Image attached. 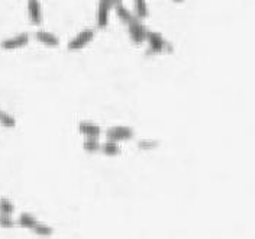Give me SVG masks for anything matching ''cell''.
<instances>
[{"label":"cell","instance_id":"cell-1","mask_svg":"<svg viewBox=\"0 0 255 239\" xmlns=\"http://www.w3.org/2000/svg\"><path fill=\"white\" fill-rule=\"evenodd\" d=\"M145 41L148 44L147 54H162V53H171L174 50L173 45L157 30H148Z\"/></svg>","mask_w":255,"mask_h":239},{"label":"cell","instance_id":"cell-2","mask_svg":"<svg viewBox=\"0 0 255 239\" xmlns=\"http://www.w3.org/2000/svg\"><path fill=\"white\" fill-rule=\"evenodd\" d=\"M116 0H99L96 13V27L99 29H104L109 25V15L116 6Z\"/></svg>","mask_w":255,"mask_h":239},{"label":"cell","instance_id":"cell-3","mask_svg":"<svg viewBox=\"0 0 255 239\" xmlns=\"http://www.w3.org/2000/svg\"><path fill=\"white\" fill-rule=\"evenodd\" d=\"M95 29H92V28L83 29L67 44V50L68 51H80V50H83L84 47H87L95 39Z\"/></svg>","mask_w":255,"mask_h":239},{"label":"cell","instance_id":"cell-4","mask_svg":"<svg viewBox=\"0 0 255 239\" xmlns=\"http://www.w3.org/2000/svg\"><path fill=\"white\" fill-rule=\"evenodd\" d=\"M135 136V131L130 126H112L106 131V138L115 142H125L129 139H133Z\"/></svg>","mask_w":255,"mask_h":239},{"label":"cell","instance_id":"cell-5","mask_svg":"<svg viewBox=\"0 0 255 239\" xmlns=\"http://www.w3.org/2000/svg\"><path fill=\"white\" fill-rule=\"evenodd\" d=\"M147 33L148 29L141 19H133L130 24H128V35L135 45H141L142 42H145Z\"/></svg>","mask_w":255,"mask_h":239},{"label":"cell","instance_id":"cell-6","mask_svg":"<svg viewBox=\"0 0 255 239\" xmlns=\"http://www.w3.org/2000/svg\"><path fill=\"white\" fill-rule=\"evenodd\" d=\"M31 41V35L28 32H22V33H18V35H13V36H9V38H4L3 41H0V48L1 50H19V48H24L29 44Z\"/></svg>","mask_w":255,"mask_h":239},{"label":"cell","instance_id":"cell-7","mask_svg":"<svg viewBox=\"0 0 255 239\" xmlns=\"http://www.w3.org/2000/svg\"><path fill=\"white\" fill-rule=\"evenodd\" d=\"M28 18L32 25H41L44 21V12L39 0H28Z\"/></svg>","mask_w":255,"mask_h":239},{"label":"cell","instance_id":"cell-8","mask_svg":"<svg viewBox=\"0 0 255 239\" xmlns=\"http://www.w3.org/2000/svg\"><path fill=\"white\" fill-rule=\"evenodd\" d=\"M33 36H35V39H36L39 44H42V45H45V47L55 48V47L60 45V39H58V36H57L55 33H52V32L39 29L33 33Z\"/></svg>","mask_w":255,"mask_h":239},{"label":"cell","instance_id":"cell-9","mask_svg":"<svg viewBox=\"0 0 255 239\" xmlns=\"http://www.w3.org/2000/svg\"><path fill=\"white\" fill-rule=\"evenodd\" d=\"M78 132L86 138H99L102 135V128L90 120H81L78 122Z\"/></svg>","mask_w":255,"mask_h":239},{"label":"cell","instance_id":"cell-10","mask_svg":"<svg viewBox=\"0 0 255 239\" xmlns=\"http://www.w3.org/2000/svg\"><path fill=\"white\" fill-rule=\"evenodd\" d=\"M115 9V12H116V16L124 22V24H130L133 19H136L135 18V15H133V12L132 10H129L127 6L121 1V3H116V6L113 7Z\"/></svg>","mask_w":255,"mask_h":239},{"label":"cell","instance_id":"cell-11","mask_svg":"<svg viewBox=\"0 0 255 239\" xmlns=\"http://www.w3.org/2000/svg\"><path fill=\"white\" fill-rule=\"evenodd\" d=\"M100 152L104 154L106 157H116L121 154V145H119V142L107 139L100 144Z\"/></svg>","mask_w":255,"mask_h":239},{"label":"cell","instance_id":"cell-12","mask_svg":"<svg viewBox=\"0 0 255 239\" xmlns=\"http://www.w3.org/2000/svg\"><path fill=\"white\" fill-rule=\"evenodd\" d=\"M133 15L136 19H147L150 16V9L147 0H133Z\"/></svg>","mask_w":255,"mask_h":239},{"label":"cell","instance_id":"cell-13","mask_svg":"<svg viewBox=\"0 0 255 239\" xmlns=\"http://www.w3.org/2000/svg\"><path fill=\"white\" fill-rule=\"evenodd\" d=\"M39 220H36V217L35 216H32L31 213H21L19 214V217H18V220H16V223L19 225V226H22V228H25V229H33V226L38 223Z\"/></svg>","mask_w":255,"mask_h":239},{"label":"cell","instance_id":"cell-14","mask_svg":"<svg viewBox=\"0 0 255 239\" xmlns=\"http://www.w3.org/2000/svg\"><path fill=\"white\" fill-rule=\"evenodd\" d=\"M100 141L99 138H86V141L83 142V148L89 154H95V152H100Z\"/></svg>","mask_w":255,"mask_h":239},{"label":"cell","instance_id":"cell-15","mask_svg":"<svg viewBox=\"0 0 255 239\" xmlns=\"http://www.w3.org/2000/svg\"><path fill=\"white\" fill-rule=\"evenodd\" d=\"M32 231H33L36 235L44 237V238H48V237H51V235L54 234V229H52L51 226H48V225H45V223H41V222H38V223L33 226Z\"/></svg>","mask_w":255,"mask_h":239},{"label":"cell","instance_id":"cell-16","mask_svg":"<svg viewBox=\"0 0 255 239\" xmlns=\"http://www.w3.org/2000/svg\"><path fill=\"white\" fill-rule=\"evenodd\" d=\"M0 123L6 128H15L16 126V118L4 110H0Z\"/></svg>","mask_w":255,"mask_h":239},{"label":"cell","instance_id":"cell-17","mask_svg":"<svg viewBox=\"0 0 255 239\" xmlns=\"http://www.w3.org/2000/svg\"><path fill=\"white\" fill-rule=\"evenodd\" d=\"M15 212V205L6 199V197H1L0 199V213H4V214H12Z\"/></svg>","mask_w":255,"mask_h":239},{"label":"cell","instance_id":"cell-18","mask_svg":"<svg viewBox=\"0 0 255 239\" xmlns=\"http://www.w3.org/2000/svg\"><path fill=\"white\" fill-rule=\"evenodd\" d=\"M16 225V220L12 217V214L0 213V226L1 228H13Z\"/></svg>","mask_w":255,"mask_h":239},{"label":"cell","instance_id":"cell-19","mask_svg":"<svg viewBox=\"0 0 255 239\" xmlns=\"http://www.w3.org/2000/svg\"><path fill=\"white\" fill-rule=\"evenodd\" d=\"M157 144H153V142H139V147L141 148H153V147H155Z\"/></svg>","mask_w":255,"mask_h":239},{"label":"cell","instance_id":"cell-20","mask_svg":"<svg viewBox=\"0 0 255 239\" xmlns=\"http://www.w3.org/2000/svg\"><path fill=\"white\" fill-rule=\"evenodd\" d=\"M173 1H174V3H181L183 0H173Z\"/></svg>","mask_w":255,"mask_h":239},{"label":"cell","instance_id":"cell-21","mask_svg":"<svg viewBox=\"0 0 255 239\" xmlns=\"http://www.w3.org/2000/svg\"><path fill=\"white\" fill-rule=\"evenodd\" d=\"M116 1H118V3H121V1H122V0H116Z\"/></svg>","mask_w":255,"mask_h":239},{"label":"cell","instance_id":"cell-22","mask_svg":"<svg viewBox=\"0 0 255 239\" xmlns=\"http://www.w3.org/2000/svg\"><path fill=\"white\" fill-rule=\"evenodd\" d=\"M0 110H1V109H0Z\"/></svg>","mask_w":255,"mask_h":239}]
</instances>
